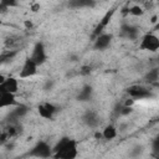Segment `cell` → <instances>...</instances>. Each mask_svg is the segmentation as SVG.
<instances>
[{"mask_svg": "<svg viewBox=\"0 0 159 159\" xmlns=\"http://www.w3.org/2000/svg\"><path fill=\"white\" fill-rule=\"evenodd\" d=\"M55 158L61 159H72L77 157V143L70 138H62L53 148Z\"/></svg>", "mask_w": 159, "mask_h": 159, "instance_id": "1", "label": "cell"}, {"mask_svg": "<svg viewBox=\"0 0 159 159\" xmlns=\"http://www.w3.org/2000/svg\"><path fill=\"white\" fill-rule=\"evenodd\" d=\"M139 47L149 52H155L159 50V37L154 34H145L142 37Z\"/></svg>", "mask_w": 159, "mask_h": 159, "instance_id": "2", "label": "cell"}, {"mask_svg": "<svg viewBox=\"0 0 159 159\" xmlns=\"http://www.w3.org/2000/svg\"><path fill=\"white\" fill-rule=\"evenodd\" d=\"M37 66L39 65L31 57L26 58L25 62H24V65H22V67H21V70H20L19 76L21 78H30V77L35 76L36 72H37Z\"/></svg>", "mask_w": 159, "mask_h": 159, "instance_id": "3", "label": "cell"}, {"mask_svg": "<svg viewBox=\"0 0 159 159\" xmlns=\"http://www.w3.org/2000/svg\"><path fill=\"white\" fill-rule=\"evenodd\" d=\"M19 91V82L14 77H7L0 82V92H10L17 93Z\"/></svg>", "mask_w": 159, "mask_h": 159, "instance_id": "4", "label": "cell"}, {"mask_svg": "<svg viewBox=\"0 0 159 159\" xmlns=\"http://www.w3.org/2000/svg\"><path fill=\"white\" fill-rule=\"evenodd\" d=\"M31 58L37 63V65H41L45 62L46 60V52H45V47L41 42H37L32 50V53H31Z\"/></svg>", "mask_w": 159, "mask_h": 159, "instance_id": "5", "label": "cell"}, {"mask_svg": "<svg viewBox=\"0 0 159 159\" xmlns=\"http://www.w3.org/2000/svg\"><path fill=\"white\" fill-rule=\"evenodd\" d=\"M37 111H39V114H40L42 118L50 119V118H52V116L55 114V112H56V107H55L52 103L45 102V103L39 104Z\"/></svg>", "mask_w": 159, "mask_h": 159, "instance_id": "6", "label": "cell"}, {"mask_svg": "<svg viewBox=\"0 0 159 159\" xmlns=\"http://www.w3.org/2000/svg\"><path fill=\"white\" fill-rule=\"evenodd\" d=\"M128 94L132 98H145V97H149L150 92L145 87L135 84V86H130L128 88Z\"/></svg>", "mask_w": 159, "mask_h": 159, "instance_id": "7", "label": "cell"}, {"mask_svg": "<svg viewBox=\"0 0 159 159\" xmlns=\"http://www.w3.org/2000/svg\"><path fill=\"white\" fill-rule=\"evenodd\" d=\"M16 104V98H15V93H10V92H0V107L5 108V107H11Z\"/></svg>", "mask_w": 159, "mask_h": 159, "instance_id": "8", "label": "cell"}, {"mask_svg": "<svg viewBox=\"0 0 159 159\" xmlns=\"http://www.w3.org/2000/svg\"><path fill=\"white\" fill-rule=\"evenodd\" d=\"M32 154L36 155V157H40V158H46V157H50L51 155V148L48 147L47 143L40 142L34 148V153Z\"/></svg>", "mask_w": 159, "mask_h": 159, "instance_id": "9", "label": "cell"}, {"mask_svg": "<svg viewBox=\"0 0 159 159\" xmlns=\"http://www.w3.org/2000/svg\"><path fill=\"white\" fill-rule=\"evenodd\" d=\"M111 40H112L111 34H101L94 40V47L98 48V50H103L111 43Z\"/></svg>", "mask_w": 159, "mask_h": 159, "instance_id": "10", "label": "cell"}, {"mask_svg": "<svg viewBox=\"0 0 159 159\" xmlns=\"http://www.w3.org/2000/svg\"><path fill=\"white\" fill-rule=\"evenodd\" d=\"M102 135H103L104 139H108V140L116 138V135H117V129H116V127H114V125H111V124L107 125V127L103 129Z\"/></svg>", "mask_w": 159, "mask_h": 159, "instance_id": "11", "label": "cell"}, {"mask_svg": "<svg viewBox=\"0 0 159 159\" xmlns=\"http://www.w3.org/2000/svg\"><path fill=\"white\" fill-rule=\"evenodd\" d=\"M92 0H70V5L73 7H83V6H89L92 5Z\"/></svg>", "mask_w": 159, "mask_h": 159, "instance_id": "12", "label": "cell"}, {"mask_svg": "<svg viewBox=\"0 0 159 159\" xmlns=\"http://www.w3.org/2000/svg\"><path fill=\"white\" fill-rule=\"evenodd\" d=\"M147 81H149V82H154V81H157L158 78H159V70L158 68H153V70H150L148 73H147Z\"/></svg>", "mask_w": 159, "mask_h": 159, "instance_id": "13", "label": "cell"}, {"mask_svg": "<svg viewBox=\"0 0 159 159\" xmlns=\"http://www.w3.org/2000/svg\"><path fill=\"white\" fill-rule=\"evenodd\" d=\"M129 14L133 15V16H142L144 14V10L139 6V5H134L129 9Z\"/></svg>", "mask_w": 159, "mask_h": 159, "instance_id": "14", "label": "cell"}, {"mask_svg": "<svg viewBox=\"0 0 159 159\" xmlns=\"http://www.w3.org/2000/svg\"><path fill=\"white\" fill-rule=\"evenodd\" d=\"M86 122H87V124H89V125H96L97 124V117L94 116V113H92V112H89L87 116H86Z\"/></svg>", "mask_w": 159, "mask_h": 159, "instance_id": "15", "label": "cell"}, {"mask_svg": "<svg viewBox=\"0 0 159 159\" xmlns=\"http://www.w3.org/2000/svg\"><path fill=\"white\" fill-rule=\"evenodd\" d=\"M17 5V0H1L2 7H12Z\"/></svg>", "mask_w": 159, "mask_h": 159, "instance_id": "16", "label": "cell"}, {"mask_svg": "<svg viewBox=\"0 0 159 159\" xmlns=\"http://www.w3.org/2000/svg\"><path fill=\"white\" fill-rule=\"evenodd\" d=\"M153 149L155 152H159V135H157L153 140Z\"/></svg>", "mask_w": 159, "mask_h": 159, "instance_id": "17", "label": "cell"}, {"mask_svg": "<svg viewBox=\"0 0 159 159\" xmlns=\"http://www.w3.org/2000/svg\"><path fill=\"white\" fill-rule=\"evenodd\" d=\"M31 10H32L34 12L39 11V10H40V4H32V5H31Z\"/></svg>", "mask_w": 159, "mask_h": 159, "instance_id": "18", "label": "cell"}, {"mask_svg": "<svg viewBox=\"0 0 159 159\" xmlns=\"http://www.w3.org/2000/svg\"><path fill=\"white\" fill-rule=\"evenodd\" d=\"M133 103H134V99H132V98H130V99H127V101H125L124 106H129V107H132V106H133Z\"/></svg>", "mask_w": 159, "mask_h": 159, "instance_id": "19", "label": "cell"}, {"mask_svg": "<svg viewBox=\"0 0 159 159\" xmlns=\"http://www.w3.org/2000/svg\"><path fill=\"white\" fill-rule=\"evenodd\" d=\"M89 72H91V68H89V67H83V68H82V71H81V73H83V75L89 73Z\"/></svg>", "mask_w": 159, "mask_h": 159, "instance_id": "20", "label": "cell"}, {"mask_svg": "<svg viewBox=\"0 0 159 159\" xmlns=\"http://www.w3.org/2000/svg\"><path fill=\"white\" fill-rule=\"evenodd\" d=\"M25 26H26V27H31V26H32V24H31L30 21H25Z\"/></svg>", "mask_w": 159, "mask_h": 159, "instance_id": "21", "label": "cell"}, {"mask_svg": "<svg viewBox=\"0 0 159 159\" xmlns=\"http://www.w3.org/2000/svg\"><path fill=\"white\" fill-rule=\"evenodd\" d=\"M155 30H159V19H158V22L155 24Z\"/></svg>", "mask_w": 159, "mask_h": 159, "instance_id": "22", "label": "cell"}]
</instances>
